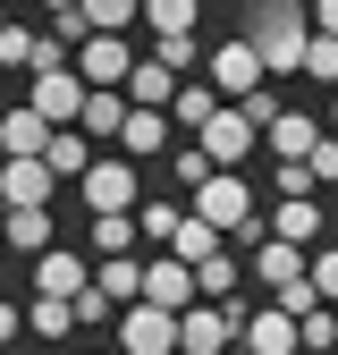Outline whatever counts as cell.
<instances>
[{
    "label": "cell",
    "instance_id": "6da1fadb",
    "mask_svg": "<svg viewBox=\"0 0 338 355\" xmlns=\"http://www.w3.org/2000/svg\"><path fill=\"white\" fill-rule=\"evenodd\" d=\"M195 211H203V220H211V229H220L237 254H254V245L271 237V220L254 211V187H245V169H211L203 187H195Z\"/></svg>",
    "mask_w": 338,
    "mask_h": 355
},
{
    "label": "cell",
    "instance_id": "7a4b0ae2",
    "mask_svg": "<svg viewBox=\"0 0 338 355\" xmlns=\"http://www.w3.org/2000/svg\"><path fill=\"white\" fill-rule=\"evenodd\" d=\"M245 34H254V51H263L271 76H296L305 68V42H313V17H305V0H263Z\"/></svg>",
    "mask_w": 338,
    "mask_h": 355
},
{
    "label": "cell",
    "instance_id": "3957f363",
    "mask_svg": "<svg viewBox=\"0 0 338 355\" xmlns=\"http://www.w3.org/2000/svg\"><path fill=\"white\" fill-rule=\"evenodd\" d=\"M76 195H84V211H136V203H144V178H136V161L94 153V169L76 178Z\"/></svg>",
    "mask_w": 338,
    "mask_h": 355
},
{
    "label": "cell",
    "instance_id": "277c9868",
    "mask_svg": "<svg viewBox=\"0 0 338 355\" xmlns=\"http://www.w3.org/2000/svg\"><path fill=\"white\" fill-rule=\"evenodd\" d=\"M203 76L220 85L229 102H245L254 85H271V68H263V51H254V34H229V42H211V60H203Z\"/></svg>",
    "mask_w": 338,
    "mask_h": 355
},
{
    "label": "cell",
    "instance_id": "5b68a950",
    "mask_svg": "<svg viewBox=\"0 0 338 355\" xmlns=\"http://www.w3.org/2000/svg\"><path fill=\"white\" fill-rule=\"evenodd\" d=\"M237 355H305V330H296V313L271 296L263 313H245V330H237Z\"/></svg>",
    "mask_w": 338,
    "mask_h": 355
},
{
    "label": "cell",
    "instance_id": "8992f818",
    "mask_svg": "<svg viewBox=\"0 0 338 355\" xmlns=\"http://www.w3.org/2000/svg\"><path fill=\"white\" fill-rule=\"evenodd\" d=\"M0 68H17V76H42V68H68V34L0 26Z\"/></svg>",
    "mask_w": 338,
    "mask_h": 355
},
{
    "label": "cell",
    "instance_id": "52a82bcc",
    "mask_svg": "<svg viewBox=\"0 0 338 355\" xmlns=\"http://www.w3.org/2000/svg\"><path fill=\"white\" fill-rule=\"evenodd\" d=\"M211 161H220V169H237V161H254V144H263V127H254L237 102H220V110H211V127H203V136H195Z\"/></svg>",
    "mask_w": 338,
    "mask_h": 355
},
{
    "label": "cell",
    "instance_id": "ba28073f",
    "mask_svg": "<svg viewBox=\"0 0 338 355\" xmlns=\"http://www.w3.org/2000/svg\"><path fill=\"white\" fill-rule=\"evenodd\" d=\"M84 94H94V85H84V76H76V60H68V68H42L26 102L51 119V127H76V119H84Z\"/></svg>",
    "mask_w": 338,
    "mask_h": 355
},
{
    "label": "cell",
    "instance_id": "9c48e42d",
    "mask_svg": "<svg viewBox=\"0 0 338 355\" xmlns=\"http://www.w3.org/2000/svg\"><path fill=\"white\" fill-rule=\"evenodd\" d=\"M237 313H229V304H186V313H178V347L186 355H229L237 347Z\"/></svg>",
    "mask_w": 338,
    "mask_h": 355
},
{
    "label": "cell",
    "instance_id": "30bf717a",
    "mask_svg": "<svg viewBox=\"0 0 338 355\" xmlns=\"http://www.w3.org/2000/svg\"><path fill=\"white\" fill-rule=\"evenodd\" d=\"M118 347L127 355H169V347H178V313H169V304H127V322H118Z\"/></svg>",
    "mask_w": 338,
    "mask_h": 355
},
{
    "label": "cell",
    "instance_id": "8fae6325",
    "mask_svg": "<svg viewBox=\"0 0 338 355\" xmlns=\"http://www.w3.org/2000/svg\"><path fill=\"white\" fill-rule=\"evenodd\" d=\"M144 304H169V313L203 304V288H195V262H178V254H152V262H144Z\"/></svg>",
    "mask_w": 338,
    "mask_h": 355
},
{
    "label": "cell",
    "instance_id": "7c38bea8",
    "mask_svg": "<svg viewBox=\"0 0 338 355\" xmlns=\"http://www.w3.org/2000/svg\"><path fill=\"white\" fill-rule=\"evenodd\" d=\"M127 68H136L127 34H84V42H76V76H84V85H127Z\"/></svg>",
    "mask_w": 338,
    "mask_h": 355
},
{
    "label": "cell",
    "instance_id": "4fadbf2b",
    "mask_svg": "<svg viewBox=\"0 0 338 355\" xmlns=\"http://www.w3.org/2000/svg\"><path fill=\"white\" fill-rule=\"evenodd\" d=\"M305 271H313V245H287V237H263V245H254V279H263L271 296L296 288Z\"/></svg>",
    "mask_w": 338,
    "mask_h": 355
},
{
    "label": "cell",
    "instance_id": "5bb4252c",
    "mask_svg": "<svg viewBox=\"0 0 338 355\" xmlns=\"http://www.w3.org/2000/svg\"><path fill=\"white\" fill-rule=\"evenodd\" d=\"M51 187H60V169L42 161V153L34 161H0V203H9V211L17 203H51Z\"/></svg>",
    "mask_w": 338,
    "mask_h": 355
},
{
    "label": "cell",
    "instance_id": "9a60e30c",
    "mask_svg": "<svg viewBox=\"0 0 338 355\" xmlns=\"http://www.w3.org/2000/svg\"><path fill=\"white\" fill-rule=\"evenodd\" d=\"M0 237H9L26 262L51 254V237H60V229H51V203H17V211H0Z\"/></svg>",
    "mask_w": 338,
    "mask_h": 355
},
{
    "label": "cell",
    "instance_id": "2e32d148",
    "mask_svg": "<svg viewBox=\"0 0 338 355\" xmlns=\"http://www.w3.org/2000/svg\"><path fill=\"white\" fill-rule=\"evenodd\" d=\"M127 110H136V102H127V85H94V94H84V136H94V144H118V127H127Z\"/></svg>",
    "mask_w": 338,
    "mask_h": 355
},
{
    "label": "cell",
    "instance_id": "e0dca14e",
    "mask_svg": "<svg viewBox=\"0 0 338 355\" xmlns=\"http://www.w3.org/2000/svg\"><path fill=\"white\" fill-rule=\"evenodd\" d=\"M94 288V271H84V254H34V296H84Z\"/></svg>",
    "mask_w": 338,
    "mask_h": 355
},
{
    "label": "cell",
    "instance_id": "ac0fdd59",
    "mask_svg": "<svg viewBox=\"0 0 338 355\" xmlns=\"http://www.w3.org/2000/svg\"><path fill=\"white\" fill-rule=\"evenodd\" d=\"M211 110H220V85H211V76H178V94H169V127H186V136H203V127H211Z\"/></svg>",
    "mask_w": 338,
    "mask_h": 355
},
{
    "label": "cell",
    "instance_id": "d6986e66",
    "mask_svg": "<svg viewBox=\"0 0 338 355\" xmlns=\"http://www.w3.org/2000/svg\"><path fill=\"white\" fill-rule=\"evenodd\" d=\"M42 144H51V119H42L34 102H17L9 119H0V153H9V161H34Z\"/></svg>",
    "mask_w": 338,
    "mask_h": 355
},
{
    "label": "cell",
    "instance_id": "ffe728a7",
    "mask_svg": "<svg viewBox=\"0 0 338 355\" xmlns=\"http://www.w3.org/2000/svg\"><path fill=\"white\" fill-rule=\"evenodd\" d=\"M321 229H330V220H321V203H313V195H279V203H271V237H287V245H313Z\"/></svg>",
    "mask_w": 338,
    "mask_h": 355
},
{
    "label": "cell",
    "instance_id": "44dd1931",
    "mask_svg": "<svg viewBox=\"0 0 338 355\" xmlns=\"http://www.w3.org/2000/svg\"><path fill=\"white\" fill-rule=\"evenodd\" d=\"M118 153L127 161H152V153H169V110H127V127H118Z\"/></svg>",
    "mask_w": 338,
    "mask_h": 355
},
{
    "label": "cell",
    "instance_id": "7402d4cb",
    "mask_svg": "<svg viewBox=\"0 0 338 355\" xmlns=\"http://www.w3.org/2000/svg\"><path fill=\"white\" fill-rule=\"evenodd\" d=\"M263 144H271L279 161H305V153L321 144V127H313V110H279V119L263 127Z\"/></svg>",
    "mask_w": 338,
    "mask_h": 355
},
{
    "label": "cell",
    "instance_id": "603a6c76",
    "mask_svg": "<svg viewBox=\"0 0 338 355\" xmlns=\"http://www.w3.org/2000/svg\"><path fill=\"white\" fill-rule=\"evenodd\" d=\"M220 245H229V237H220V229H211V220H203V211L186 203V220L169 229V245H161V254H178V262H211Z\"/></svg>",
    "mask_w": 338,
    "mask_h": 355
},
{
    "label": "cell",
    "instance_id": "cb8c5ba5",
    "mask_svg": "<svg viewBox=\"0 0 338 355\" xmlns=\"http://www.w3.org/2000/svg\"><path fill=\"white\" fill-rule=\"evenodd\" d=\"M169 94H178V68H169V60H136V68H127V102L169 110Z\"/></svg>",
    "mask_w": 338,
    "mask_h": 355
},
{
    "label": "cell",
    "instance_id": "d4e9b609",
    "mask_svg": "<svg viewBox=\"0 0 338 355\" xmlns=\"http://www.w3.org/2000/svg\"><path fill=\"white\" fill-rule=\"evenodd\" d=\"M42 161H51L60 178H84V169H94V136H84V127H51V144H42Z\"/></svg>",
    "mask_w": 338,
    "mask_h": 355
},
{
    "label": "cell",
    "instance_id": "484cf974",
    "mask_svg": "<svg viewBox=\"0 0 338 355\" xmlns=\"http://www.w3.org/2000/svg\"><path fill=\"white\" fill-rule=\"evenodd\" d=\"M94 288H102L110 304H136V296H144V262H136V254H102V279H94Z\"/></svg>",
    "mask_w": 338,
    "mask_h": 355
},
{
    "label": "cell",
    "instance_id": "4316f807",
    "mask_svg": "<svg viewBox=\"0 0 338 355\" xmlns=\"http://www.w3.org/2000/svg\"><path fill=\"white\" fill-rule=\"evenodd\" d=\"M26 330H34V338H68V330H76V296H34V304H26Z\"/></svg>",
    "mask_w": 338,
    "mask_h": 355
},
{
    "label": "cell",
    "instance_id": "83f0119b",
    "mask_svg": "<svg viewBox=\"0 0 338 355\" xmlns=\"http://www.w3.org/2000/svg\"><path fill=\"white\" fill-rule=\"evenodd\" d=\"M136 237H144V229H136V211H94V262H102V254H127Z\"/></svg>",
    "mask_w": 338,
    "mask_h": 355
},
{
    "label": "cell",
    "instance_id": "f1b7e54d",
    "mask_svg": "<svg viewBox=\"0 0 338 355\" xmlns=\"http://www.w3.org/2000/svg\"><path fill=\"white\" fill-rule=\"evenodd\" d=\"M84 26L94 34H127V26H144V0H84Z\"/></svg>",
    "mask_w": 338,
    "mask_h": 355
},
{
    "label": "cell",
    "instance_id": "f546056e",
    "mask_svg": "<svg viewBox=\"0 0 338 355\" xmlns=\"http://www.w3.org/2000/svg\"><path fill=\"white\" fill-rule=\"evenodd\" d=\"M296 330H305V355H330V347H338V304H305Z\"/></svg>",
    "mask_w": 338,
    "mask_h": 355
},
{
    "label": "cell",
    "instance_id": "4dcf8cb0",
    "mask_svg": "<svg viewBox=\"0 0 338 355\" xmlns=\"http://www.w3.org/2000/svg\"><path fill=\"white\" fill-rule=\"evenodd\" d=\"M152 60H169V68H178V76H195V68H203L211 51H203V42H195V34H152Z\"/></svg>",
    "mask_w": 338,
    "mask_h": 355
},
{
    "label": "cell",
    "instance_id": "1f68e13d",
    "mask_svg": "<svg viewBox=\"0 0 338 355\" xmlns=\"http://www.w3.org/2000/svg\"><path fill=\"white\" fill-rule=\"evenodd\" d=\"M296 76H313V85H338V34H321L313 26V42H305V68Z\"/></svg>",
    "mask_w": 338,
    "mask_h": 355
},
{
    "label": "cell",
    "instance_id": "d6a6232c",
    "mask_svg": "<svg viewBox=\"0 0 338 355\" xmlns=\"http://www.w3.org/2000/svg\"><path fill=\"white\" fill-rule=\"evenodd\" d=\"M144 26L152 34H195V0H144Z\"/></svg>",
    "mask_w": 338,
    "mask_h": 355
},
{
    "label": "cell",
    "instance_id": "836d02e7",
    "mask_svg": "<svg viewBox=\"0 0 338 355\" xmlns=\"http://www.w3.org/2000/svg\"><path fill=\"white\" fill-rule=\"evenodd\" d=\"M178 220H186V203H169V195H161V203H136V229H144L152 245H169V229H178Z\"/></svg>",
    "mask_w": 338,
    "mask_h": 355
},
{
    "label": "cell",
    "instance_id": "e575fe53",
    "mask_svg": "<svg viewBox=\"0 0 338 355\" xmlns=\"http://www.w3.org/2000/svg\"><path fill=\"white\" fill-rule=\"evenodd\" d=\"M211 169H220V161H211L203 144H178V153H169V178H178V187H186V195L203 187V178H211Z\"/></svg>",
    "mask_w": 338,
    "mask_h": 355
},
{
    "label": "cell",
    "instance_id": "d590c367",
    "mask_svg": "<svg viewBox=\"0 0 338 355\" xmlns=\"http://www.w3.org/2000/svg\"><path fill=\"white\" fill-rule=\"evenodd\" d=\"M237 110H245V119H254V127H271V119H279V110H287V94H271V85H254V94H245V102H237Z\"/></svg>",
    "mask_w": 338,
    "mask_h": 355
},
{
    "label": "cell",
    "instance_id": "8d00e7d4",
    "mask_svg": "<svg viewBox=\"0 0 338 355\" xmlns=\"http://www.w3.org/2000/svg\"><path fill=\"white\" fill-rule=\"evenodd\" d=\"M305 169H313V187H338V136H321V144L305 153Z\"/></svg>",
    "mask_w": 338,
    "mask_h": 355
},
{
    "label": "cell",
    "instance_id": "74e56055",
    "mask_svg": "<svg viewBox=\"0 0 338 355\" xmlns=\"http://www.w3.org/2000/svg\"><path fill=\"white\" fill-rule=\"evenodd\" d=\"M305 279H313V296H321V304H338V245H330V254H313V271H305Z\"/></svg>",
    "mask_w": 338,
    "mask_h": 355
},
{
    "label": "cell",
    "instance_id": "f35d334b",
    "mask_svg": "<svg viewBox=\"0 0 338 355\" xmlns=\"http://www.w3.org/2000/svg\"><path fill=\"white\" fill-rule=\"evenodd\" d=\"M279 195H313V169L305 161H279Z\"/></svg>",
    "mask_w": 338,
    "mask_h": 355
},
{
    "label": "cell",
    "instance_id": "ab89813d",
    "mask_svg": "<svg viewBox=\"0 0 338 355\" xmlns=\"http://www.w3.org/2000/svg\"><path fill=\"white\" fill-rule=\"evenodd\" d=\"M17 330H26V304H9V296H0V347H9Z\"/></svg>",
    "mask_w": 338,
    "mask_h": 355
},
{
    "label": "cell",
    "instance_id": "60d3db41",
    "mask_svg": "<svg viewBox=\"0 0 338 355\" xmlns=\"http://www.w3.org/2000/svg\"><path fill=\"white\" fill-rule=\"evenodd\" d=\"M42 17H51V26L60 17H84V0H42Z\"/></svg>",
    "mask_w": 338,
    "mask_h": 355
},
{
    "label": "cell",
    "instance_id": "b9f144b4",
    "mask_svg": "<svg viewBox=\"0 0 338 355\" xmlns=\"http://www.w3.org/2000/svg\"><path fill=\"white\" fill-rule=\"evenodd\" d=\"M313 26H321V34H338V0H313Z\"/></svg>",
    "mask_w": 338,
    "mask_h": 355
},
{
    "label": "cell",
    "instance_id": "7bdbcfd3",
    "mask_svg": "<svg viewBox=\"0 0 338 355\" xmlns=\"http://www.w3.org/2000/svg\"><path fill=\"white\" fill-rule=\"evenodd\" d=\"M330 127H338V102H330Z\"/></svg>",
    "mask_w": 338,
    "mask_h": 355
},
{
    "label": "cell",
    "instance_id": "ee69618b",
    "mask_svg": "<svg viewBox=\"0 0 338 355\" xmlns=\"http://www.w3.org/2000/svg\"><path fill=\"white\" fill-rule=\"evenodd\" d=\"M0 26H9V9H0Z\"/></svg>",
    "mask_w": 338,
    "mask_h": 355
},
{
    "label": "cell",
    "instance_id": "f6af8a7d",
    "mask_svg": "<svg viewBox=\"0 0 338 355\" xmlns=\"http://www.w3.org/2000/svg\"><path fill=\"white\" fill-rule=\"evenodd\" d=\"M169 355H186V347H169Z\"/></svg>",
    "mask_w": 338,
    "mask_h": 355
}]
</instances>
